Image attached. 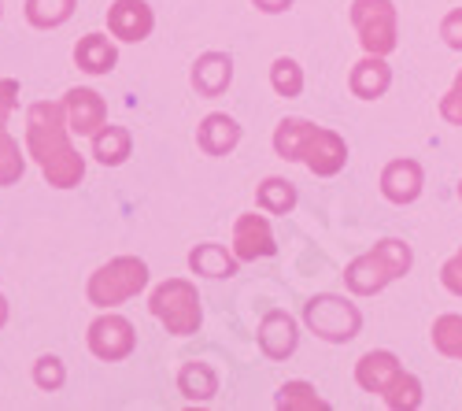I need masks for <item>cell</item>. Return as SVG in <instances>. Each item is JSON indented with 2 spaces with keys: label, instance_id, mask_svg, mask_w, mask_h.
I'll return each mask as SVG.
<instances>
[{
  "label": "cell",
  "instance_id": "25",
  "mask_svg": "<svg viewBox=\"0 0 462 411\" xmlns=\"http://www.w3.org/2000/svg\"><path fill=\"white\" fill-rule=\"evenodd\" d=\"M259 204L266 208V211H289L292 204H296V190H292V182H282V178H266L263 185H259Z\"/></svg>",
  "mask_w": 462,
  "mask_h": 411
},
{
  "label": "cell",
  "instance_id": "23",
  "mask_svg": "<svg viewBox=\"0 0 462 411\" xmlns=\"http://www.w3.org/2000/svg\"><path fill=\"white\" fill-rule=\"evenodd\" d=\"M23 153H19V145L15 137L0 126V185H15L23 178Z\"/></svg>",
  "mask_w": 462,
  "mask_h": 411
},
{
  "label": "cell",
  "instance_id": "5",
  "mask_svg": "<svg viewBox=\"0 0 462 411\" xmlns=\"http://www.w3.org/2000/svg\"><path fill=\"white\" fill-rule=\"evenodd\" d=\"M152 315H156L171 333L185 338V333H197L200 326V296L185 278H171L152 293Z\"/></svg>",
  "mask_w": 462,
  "mask_h": 411
},
{
  "label": "cell",
  "instance_id": "15",
  "mask_svg": "<svg viewBox=\"0 0 462 411\" xmlns=\"http://www.w3.org/2000/svg\"><path fill=\"white\" fill-rule=\"evenodd\" d=\"M229 79H234V63H229V56L222 52H208L197 60V67H192V86H197L204 97H218Z\"/></svg>",
  "mask_w": 462,
  "mask_h": 411
},
{
  "label": "cell",
  "instance_id": "30",
  "mask_svg": "<svg viewBox=\"0 0 462 411\" xmlns=\"http://www.w3.org/2000/svg\"><path fill=\"white\" fill-rule=\"evenodd\" d=\"M440 111H444V119H448V123H458V126H462V74H458V79H455L451 93L444 97Z\"/></svg>",
  "mask_w": 462,
  "mask_h": 411
},
{
  "label": "cell",
  "instance_id": "24",
  "mask_svg": "<svg viewBox=\"0 0 462 411\" xmlns=\"http://www.w3.org/2000/svg\"><path fill=\"white\" fill-rule=\"evenodd\" d=\"M433 341L444 356L462 360V319L458 315H440L437 326H433Z\"/></svg>",
  "mask_w": 462,
  "mask_h": 411
},
{
  "label": "cell",
  "instance_id": "36",
  "mask_svg": "<svg viewBox=\"0 0 462 411\" xmlns=\"http://www.w3.org/2000/svg\"><path fill=\"white\" fill-rule=\"evenodd\" d=\"M458 197H462V185H458Z\"/></svg>",
  "mask_w": 462,
  "mask_h": 411
},
{
  "label": "cell",
  "instance_id": "4",
  "mask_svg": "<svg viewBox=\"0 0 462 411\" xmlns=\"http://www.w3.org/2000/svg\"><path fill=\"white\" fill-rule=\"evenodd\" d=\"M148 285V267H144V259L137 256H119V259H111V264H104L93 278H89V304L93 308H115V304H123L130 301V296H137L141 289Z\"/></svg>",
  "mask_w": 462,
  "mask_h": 411
},
{
  "label": "cell",
  "instance_id": "12",
  "mask_svg": "<svg viewBox=\"0 0 462 411\" xmlns=\"http://www.w3.org/2000/svg\"><path fill=\"white\" fill-rule=\"evenodd\" d=\"M381 193L393 204H411L421 193V167L414 160H396L381 174Z\"/></svg>",
  "mask_w": 462,
  "mask_h": 411
},
{
  "label": "cell",
  "instance_id": "20",
  "mask_svg": "<svg viewBox=\"0 0 462 411\" xmlns=\"http://www.w3.org/2000/svg\"><path fill=\"white\" fill-rule=\"evenodd\" d=\"M389 89V67L381 63V56H370L363 63H356L352 70V93L363 97V100H374Z\"/></svg>",
  "mask_w": 462,
  "mask_h": 411
},
{
  "label": "cell",
  "instance_id": "10",
  "mask_svg": "<svg viewBox=\"0 0 462 411\" xmlns=\"http://www.w3.org/2000/svg\"><path fill=\"white\" fill-rule=\"evenodd\" d=\"M63 107H67V126L79 134V137H93L107 123L104 100L93 89H70L67 100H63Z\"/></svg>",
  "mask_w": 462,
  "mask_h": 411
},
{
  "label": "cell",
  "instance_id": "27",
  "mask_svg": "<svg viewBox=\"0 0 462 411\" xmlns=\"http://www.w3.org/2000/svg\"><path fill=\"white\" fill-rule=\"evenodd\" d=\"M278 407H307V411H311V407H326V400L315 397V389L307 382H289L278 393Z\"/></svg>",
  "mask_w": 462,
  "mask_h": 411
},
{
  "label": "cell",
  "instance_id": "13",
  "mask_svg": "<svg viewBox=\"0 0 462 411\" xmlns=\"http://www.w3.org/2000/svg\"><path fill=\"white\" fill-rule=\"evenodd\" d=\"M259 345H263L266 356L285 360L296 349V322L285 312H271L263 319V326H259Z\"/></svg>",
  "mask_w": 462,
  "mask_h": 411
},
{
  "label": "cell",
  "instance_id": "29",
  "mask_svg": "<svg viewBox=\"0 0 462 411\" xmlns=\"http://www.w3.org/2000/svg\"><path fill=\"white\" fill-rule=\"evenodd\" d=\"M33 382L42 386V389H49V393H56L67 382V370H63V363L56 356H42V360L33 363Z\"/></svg>",
  "mask_w": 462,
  "mask_h": 411
},
{
  "label": "cell",
  "instance_id": "32",
  "mask_svg": "<svg viewBox=\"0 0 462 411\" xmlns=\"http://www.w3.org/2000/svg\"><path fill=\"white\" fill-rule=\"evenodd\" d=\"M444 285L462 296V252H455L448 264H444Z\"/></svg>",
  "mask_w": 462,
  "mask_h": 411
},
{
  "label": "cell",
  "instance_id": "18",
  "mask_svg": "<svg viewBox=\"0 0 462 411\" xmlns=\"http://www.w3.org/2000/svg\"><path fill=\"white\" fill-rule=\"evenodd\" d=\"M93 156L100 160V163H107V167H119V163H126V156H130V134L123 130V126H100L97 134H93Z\"/></svg>",
  "mask_w": 462,
  "mask_h": 411
},
{
  "label": "cell",
  "instance_id": "28",
  "mask_svg": "<svg viewBox=\"0 0 462 411\" xmlns=\"http://www.w3.org/2000/svg\"><path fill=\"white\" fill-rule=\"evenodd\" d=\"M271 82H274V89H278L282 97H296V93L303 89V74H300V67H296L292 60H278V63L271 67Z\"/></svg>",
  "mask_w": 462,
  "mask_h": 411
},
{
  "label": "cell",
  "instance_id": "21",
  "mask_svg": "<svg viewBox=\"0 0 462 411\" xmlns=\"http://www.w3.org/2000/svg\"><path fill=\"white\" fill-rule=\"evenodd\" d=\"M178 386H181L185 400H211L218 389V378L208 363H185L178 375Z\"/></svg>",
  "mask_w": 462,
  "mask_h": 411
},
{
  "label": "cell",
  "instance_id": "9",
  "mask_svg": "<svg viewBox=\"0 0 462 411\" xmlns=\"http://www.w3.org/2000/svg\"><path fill=\"white\" fill-rule=\"evenodd\" d=\"M152 8L144 0H115L107 8V30L119 37V42H144L152 33Z\"/></svg>",
  "mask_w": 462,
  "mask_h": 411
},
{
  "label": "cell",
  "instance_id": "2",
  "mask_svg": "<svg viewBox=\"0 0 462 411\" xmlns=\"http://www.w3.org/2000/svg\"><path fill=\"white\" fill-rule=\"evenodd\" d=\"M274 148L285 160H303L315 174H337L348 160V148L333 130H322L303 119H285L274 134Z\"/></svg>",
  "mask_w": 462,
  "mask_h": 411
},
{
  "label": "cell",
  "instance_id": "16",
  "mask_svg": "<svg viewBox=\"0 0 462 411\" xmlns=\"http://www.w3.org/2000/svg\"><path fill=\"white\" fill-rule=\"evenodd\" d=\"M115 60H119V52H115V45L104 33H86L82 42L74 45V63L89 74H107L115 67Z\"/></svg>",
  "mask_w": 462,
  "mask_h": 411
},
{
  "label": "cell",
  "instance_id": "1",
  "mask_svg": "<svg viewBox=\"0 0 462 411\" xmlns=\"http://www.w3.org/2000/svg\"><path fill=\"white\" fill-rule=\"evenodd\" d=\"M67 107L56 100H37L26 111V148L30 156L37 160L42 174L49 178V185L56 190H70L79 185L86 174L82 156L70 148L67 141Z\"/></svg>",
  "mask_w": 462,
  "mask_h": 411
},
{
  "label": "cell",
  "instance_id": "26",
  "mask_svg": "<svg viewBox=\"0 0 462 411\" xmlns=\"http://www.w3.org/2000/svg\"><path fill=\"white\" fill-rule=\"evenodd\" d=\"M384 400H389V407H418L421 404V386H418V378H411V375H400L393 378V386L384 389Z\"/></svg>",
  "mask_w": 462,
  "mask_h": 411
},
{
  "label": "cell",
  "instance_id": "31",
  "mask_svg": "<svg viewBox=\"0 0 462 411\" xmlns=\"http://www.w3.org/2000/svg\"><path fill=\"white\" fill-rule=\"evenodd\" d=\"M15 97H19V82L15 79H0V126L8 123L12 107H15Z\"/></svg>",
  "mask_w": 462,
  "mask_h": 411
},
{
  "label": "cell",
  "instance_id": "17",
  "mask_svg": "<svg viewBox=\"0 0 462 411\" xmlns=\"http://www.w3.org/2000/svg\"><path fill=\"white\" fill-rule=\"evenodd\" d=\"M241 141V126L229 119V116H208L200 126V148L211 156H226L229 148Z\"/></svg>",
  "mask_w": 462,
  "mask_h": 411
},
{
  "label": "cell",
  "instance_id": "8",
  "mask_svg": "<svg viewBox=\"0 0 462 411\" xmlns=\"http://www.w3.org/2000/svg\"><path fill=\"white\" fill-rule=\"evenodd\" d=\"M137 338H134V326L123 315H100L89 326V349L97 360H126L134 352Z\"/></svg>",
  "mask_w": 462,
  "mask_h": 411
},
{
  "label": "cell",
  "instance_id": "3",
  "mask_svg": "<svg viewBox=\"0 0 462 411\" xmlns=\"http://www.w3.org/2000/svg\"><path fill=\"white\" fill-rule=\"evenodd\" d=\"M407 271H411V248H407L403 241L389 238V241H377L366 256H359L356 264L344 271V278H348V289H352V293L370 296V293L384 289V285L396 282V278L407 275Z\"/></svg>",
  "mask_w": 462,
  "mask_h": 411
},
{
  "label": "cell",
  "instance_id": "14",
  "mask_svg": "<svg viewBox=\"0 0 462 411\" xmlns=\"http://www.w3.org/2000/svg\"><path fill=\"white\" fill-rule=\"evenodd\" d=\"M396 375H400V363H396L393 352H366V356L359 360V370H356L359 386H363L366 393H381V397H384V389L393 386Z\"/></svg>",
  "mask_w": 462,
  "mask_h": 411
},
{
  "label": "cell",
  "instance_id": "34",
  "mask_svg": "<svg viewBox=\"0 0 462 411\" xmlns=\"http://www.w3.org/2000/svg\"><path fill=\"white\" fill-rule=\"evenodd\" d=\"M255 5H259L263 12H285V8L292 5V0H255Z\"/></svg>",
  "mask_w": 462,
  "mask_h": 411
},
{
  "label": "cell",
  "instance_id": "6",
  "mask_svg": "<svg viewBox=\"0 0 462 411\" xmlns=\"http://www.w3.org/2000/svg\"><path fill=\"white\" fill-rule=\"evenodd\" d=\"M352 23L359 30V42L370 56H384L396 49V8L393 0H356Z\"/></svg>",
  "mask_w": 462,
  "mask_h": 411
},
{
  "label": "cell",
  "instance_id": "11",
  "mask_svg": "<svg viewBox=\"0 0 462 411\" xmlns=\"http://www.w3.org/2000/svg\"><path fill=\"white\" fill-rule=\"evenodd\" d=\"M234 252H237V259L271 256V252H274L271 222H266L263 215H241V219H237V230H234Z\"/></svg>",
  "mask_w": 462,
  "mask_h": 411
},
{
  "label": "cell",
  "instance_id": "19",
  "mask_svg": "<svg viewBox=\"0 0 462 411\" xmlns=\"http://www.w3.org/2000/svg\"><path fill=\"white\" fill-rule=\"evenodd\" d=\"M189 267L197 275H208V278H229L237 271V259L222 245H200V248L189 252Z\"/></svg>",
  "mask_w": 462,
  "mask_h": 411
},
{
  "label": "cell",
  "instance_id": "7",
  "mask_svg": "<svg viewBox=\"0 0 462 411\" xmlns=\"http://www.w3.org/2000/svg\"><path fill=\"white\" fill-rule=\"evenodd\" d=\"M303 315H307V326L326 341H348L359 330V312L348 301H340V296H315Z\"/></svg>",
  "mask_w": 462,
  "mask_h": 411
},
{
  "label": "cell",
  "instance_id": "33",
  "mask_svg": "<svg viewBox=\"0 0 462 411\" xmlns=\"http://www.w3.org/2000/svg\"><path fill=\"white\" fill-rule=\"evenodd\" d=\"M444 37H448L451 49H462V8L444 19Z\"/></svg>",
  "mask_w": 462,
  "mask_h": 411
},
{
  "label": "cell",
  "instance_id": "35",
  "mask_svg": "<svg viewBox=\"0 0 462 411\" xmlns=\"http://www.w3.org/2000/svg\"><path fill=\"white\" fill-rule=\"evenodd\" d=\"M5 322H8V301L0 296V326H5Z\"/></svg>",
  "mask_w": 462,
  "mask_h": 411
},
{
  "label": "cell",
  "instance_id": "22",
  "mask_svg": "<svg viewBox=\"0 0 462 411\" xmlns=\"http://www.w3.org/2000/svg\"><path fill=\"white\" fill-rule=\"evenodd\" d=\"M74 0H26V19L37 30H56L70 19Z\"/></svg>",
  "mask_w": 462,
  "mask_h": 411
}]
</instances>
